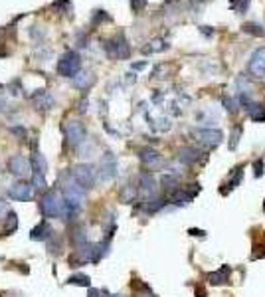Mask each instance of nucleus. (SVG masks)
I'll use <instances>...</instances> for the list:
<instances>
[{
    "label": "nucleus",
    "instance_id": "4468645a",
    "mask_svg": "<svg viewBox=\"0 0 265 297\" xmlns=\"http://www.w3.org/2000/svg\"><path fill=\"white\" fill-rule=\"evenodd\" d=\"M230 266H222L218 272H212V274H208L206 278L210 280V284L212 286H222V284H228L230 282Z\"/></svg>",
    "mask_w": 265,
    "mask_h": 297
},
{
    "label": "nucleus",
    "instance_id": "72a5a7b5",
    "mask_svg": "<svg viewBox=\"0 0 265 297\" xmlns=\"http://www.w3.org/2000/svg\"><path fill=\"white\" fill-rule=\"evenodd\" d=\"M32 186H36V188H46V178H44L42 172H34V176H32Z\"/></svg>",
    "mask_w": 265,
    "mask_h": 297
},
{
    "label": "nucleus",
    "instance_id": "f3484780",
    "mask_svg": "<svg viewBox=\"0 0 265 297\" xmlns=\"http://www.w3.org/2000/svg\"><path fill=\"white\" fill-rule=\"evenodd\" d=\"M34 101L38 103V107H40L42 111L54 107V97H52L46 89H38V93H34Z\"/></svg>",
    "mask_w": 265,
    "mask_h": 297
},
{
    "label": "nucleus",
    "instance_id": "473e14b6",
    "mask_svg": "<svg viewBox=\"0 0 265 297\" xmlns=\"http://www.w3.org/2000/svg\"><path fill=\"white\" fill-rule=\"evenodd\" d=\"M134 196H136V190H134L132 186H125V188L121 190V200H123V202H127V204L134 200Z\"/></svg>",
    "mask_w": 265,
    "mask_h": 297
},
{
    "label": "nucleus",
    "instance_id": "aec40b11",
    "mask_svg": "<svg viewBox=\"0 0 265 297\" xmlns=\"http://www.w3.org/2000/svg\"><path fill=\"white\" fill-rule=\"evenodd\" d=\"M190 200H192V196L188 194L186 188H178V190H174V192L170 194V202H172L174 206H186Z\"/></svg>",
    "mask_w": 265,
    "mask_h": 297
},
{
    "label": "nucleus",
    "instance_id": "dca6fc26",
    "mask_svg": "<svg viewBox=\"0 0 265 297\" xmlns=\"http://www.w3.org/2000/svg\"><path fill=\"white\" fill-rule=\"evenodd\" d=\"M52 234H54L52 226H50L48 222H40V224L32 230L30 238H32V240H50V238H52Z\"/></svg>",
    "mask_w": 265,
    "mask_h": 297
},
{
    "label": "nucleus",
    "instance_id": "39448f33",
    "mask_svg": "<svg viewBox=\"0 0 265 297\" xmlns=\"http://www.w3.org/2000/svg\"><path fill=\"white\" fill-rule=\"evenodd\" d=\"M64 131H66V137H67V143L71 147H77L79 143H83L85 139V129H83V123L79 119H67L64 123Z\"/></svg>",
    "mask_w": 265,
    "mask_h": 297
},
{
    "label": "nucleus",
    "instance_id": "a878e982",
    "mask_svg": "<svg viewBox=\"0 0 265 297\" xmlns=\"http://www.w3.org/2000/svg\"><path fill=\"white\" fill-rule=\"evenodd\" d=\"M222 105H224L226 111H230V113H236V111L240 109V101H238L236 97H230V95H224V97H222Z\"/></svg>",
    "mask_w": 265,
    "mask_h": 297
},
{
    "label": "nucleus",
    "instance_id": "7c9ffc66",
    "mask_svg": "<svg viewBox=\"0 0 265 297\" xmlns=\"http://www.w3.org/2000/svg\"><path fill=\"white\" fill-rule=\"evenodd\" d=\"M48 246H50V252H52V254H60V252H62V240H60V236H58V234H52Z\"/></svg>",
    "mask_w": 265,
    "mask_h": 297
},
{
    "label": "nucleus",
    "instance_id": "412c9836",
    "mask_svg": "<svg viewBox=\"0 0 265 297\" xmlns=\"http://www.w3.org/2000/svg\"><path fill=\"white\" fill-rule=\"evenodd\" d=\"M93 81H95V77H93V74H77L73 79H71V83L75 85V87H79V89H87V87H91L93 85Z\"/></svg>",
    "mask_w": 265,
    "mask_h": 297
},
{
    "label": "nucleus",
    "instance_id": "a18cd8bd",
    "mask_svg": "<svg viewBox=\"0 0 265 297\" xmlns=\"http://www.w3.org/2000/svg\"><path fill=\"white\" fill-rule=\"evenodd\" d=\"M111 297H125V296H111Z\"/></svg>",
    "mask_w": 265,
    "mask_h": 297
},
{
    "label": "nucleus",
    "instance_id": "bb28decb",
    "mask_svg": "<svg viewBox=\"0 0 265 297\" xmlns=\"http://www.w3.org/2000/svg\"><path fill=\"white\" fill-rule=\"evenodd\" d=\"M162 186L166 188V190H170V194L174 192V190H178L176 186H178V178L174 176V174H164L162 176Z\"/></svg>",
    "mask_w": 265,
    "mask_h": 297
},
{
    "label": "nucleus",
    "instance_id": "c9c22d12",
    "mask_svg": "<svg viewBox=\"0 0 265 297\" xmlns=\"http://www.w3.org/2000/svg\"><path fill=\"white\" fill-rule=\"evenodd\" d=\"M131 6L134 12H140V10L146 6V0H131Z\"/></svg>",
    "mask_w": 265,
    "mask_h": 297
},
{
    "label": "nucleus",
    "instance_id": "37998d69",
    "mask_svg": "<svg viewBox=\"0 0 265 297\" xmlns=\"http://www.w3.org/2000/svg\"><path fill=\"white\" fill-rule=\"evenodd\" d=\"M190 234H192V236H204L206 232H204V230H190Z\"/></svg>",
    "mask_w": 265,
    "mask_h": 297
},
{
    "label": "nucleus",
    "instance_id": "9b49d317",
    "mask_svg": "<svg viewBox=\"0 0 265 297\" xmlns=\"http://www.w3.org/2000/svg\"><path fill=\"white\" fill-rule=\"evenodd\" d=\"M8 196L12 200H18V202H26L32 198V184L28 182H16L8 188Z\"/></svg>",
    "mask_w": 265,
    "mask_h": 297
},
{
    "label": "nucleus",
    "instance_id": "7ed1b4c3",
    "mask_svg": "<svg viewBox=\"0 0 265 297\" xmlns=\"http://www.w3.org/2000/svg\"><path fill=\"white\" fill-rule=\"evenodd\" d=\"M66 204L71 208V210H79L83 206V200H85V192H83V186L71 176V180H67L66 188Z\"/></svg>",
    "mask_w": 265,
    "mask_h": 297
},
{
    "label": "nucleus",
    "instance_id": "f8f14e48",
    "mask_svg": "<svg viewBox=\"0 0 265 297\" xmlns=\"http://www.w3.org/2000/svg\"><path fill=\"white\" fill-rule=\"evenodd\" d=\"M138 188H140V192H142L146 198L156 196V180H154V176H152L150 172H142V174L138 176Z\"/></svg>",
    "mask_w": 265,
    "mask_h": 297
},
{
    "label": "nucleus",
    "instance_id": "0eeeda50",
    "mask_svg": "<svg viewBox=\"0 0 265 297\" xmlns=\"http://www.w3.org/2000/svg\"><path fill=\"white\" fill-rule=\"evenodd\" d=\"M105 50H107V54H109L111 58H117V60L129 58V52H131V48H129V44H127V40H125L123 34H117L115 38H111V40L105 44Z\"/></svg>",
    "mask_w": 265,
    "mask_h": 297
},
{
    "label": "nucleus",
    "instance_id": "4be33fe9",
    "mask_svg": "<svg viewBox=\"0 0 265 297\" xmlns=\"http://www.w3.org/2000/svg\"><path fill=\"white\" fill-rule=\"evenodd\" d=\"M164 50H168V44L164 40L156 38V40L148 42V46L142 48V54H158V52H164Z\"/></svg>",
    "mask_w": 265,
    "mask_h": 297
},
{
    "label": "nucleus",
    "instance_id": "f704fd0d",
    "mask_svg": "<svg viewBox=\"0 0 265 297\" xmlns=\"http://www.w3.org/2000/svg\"><path fill=\"white\" fill-rule=\"evenodd\" d=\"M264 172H265L264 158H256V162H254V174H256V178H260Z\"/></svg>",
    "mask_w": 265,
    "mask_h": 297
},
{
    "label": "nucleus",
    "instance_id": "5701e85b",
    "mask_svg": "<svg viewBox=\"0 0 265 297\" xmlns=\"http://www.w3.org/2000/svg\"><path fill=\"white\" fill-rule=\"evenodd\" d=\"M32 164H34L36 172L46 174V170H48V162H46V156H44L42 152H34V156H32Z\"/></svg>",
    "mask_w": 265,
    "mask_h": 297
},
{
    "label": "nucleus",
    "instance_id": "e433bc0d",
    "mask_svg": "<svg viewBox=\"0 0 265 297\" xmlns=\"http://www.w3.org/2000/svg\"><path fill=\"white\" fill-rule=\"evenodd\" d=\"M158 123H160V125L156 127L158 131H168V129H170V119H166V117H162V119H158Z\"/></svg>",
    "mask_w": 265,
    "mask_h": 297
},
{
    "label": "nucleus",
    "instance_id": "c756f323",
    "mask_svg": "<svg viewBox=\"0 0 265 297\" xmlns=\"http://www.w3.org/2000/svg\"><path fill=\"white\" fill-rule=\"evenodd\" d=\"M71 240H73V244L79 248V246H83V244H87L85 242V230L79 226V228H75L73 230V236H71Z\"/></svg>",
    "mask_w": 265,
    "mask_h": 297
},
{
    "label": "nucleus",
    "instance_id": "2eb2a0df",
    "mask_svg": "<svg viewBox=\"0 0 265 297\" xmlns=\"http://www.w3.org/2000/svg\"><path fill=\"white\" fill-rule=\"evenodd\" d=\"M200 158V150L194 147H182L178 150V160L182 162V164H192V162H196Z\"/></svg>",
    "mask_w": 265,
    "mask_h": 297
},
{
    "label": "nucleus",
    "instance_id": "c03bdc74",
    "mask_svg": "<svg viewBox=\"0 0 265 297\" xmlns=\"http://www.w3.org/2000/svg\"><path fill=\"white\" fill-rule=\"evenodd\" d=\"M6 107V99H4V95H0V111Z\"/></svg>",
    "mask_w": 265,
    "mask_h": 297
},
{
    "label": "nucleus",
    "instance_id": "a211bd4d",
    "mask_svg": "<svg viewBox=\"0 0 265 297\" xmlns=\"http://www.w3.org/2000/svg\"><path fill=\"white\" fill-rule=\"evenodd\" d=\"M242 180H244V164H240V166H236L234 170H232V176H230V180H228V188L222 192V194H228L230 190H234V188H238L240 184H242Z\"/></svg>",
    "mask_w": 265,
    "mask_h": 297
},
{
    "label": "nucleus",
    "instance_id": "c85d7f7f",
    "mask_svg": "<svg viewBox=\"0 0 265 297\" xmlns=\"http://www.w3.org/2000/svg\"><path fill=\"white\" fill-rule=\"evenodd\" d=\"M16 226H18L16 214H14V212H8V218H6V224H4V232H6V234H12V232L16 230Z\"/></svg>",
    "mask_w": 265,
    "mask_h": 297
},
{
    "label": "nucleus",
    "instance_id": "393cba45",
    "mask_svg": "<svg viewBox=\"0 0 265 297\" xmlns=\"http://www.w3.org/2000/svg\"><path fill=\"white\" fill-rule=\"evenodd\" d=\"M242 125H236L234 127V131H232V135H230V141H228V147H230V150H236L238 148V145H240V137H242Z\"/></svg>",
    "mask_w": 265,
    "mask_h": 297
},
{
    "label": "nucleus",
    "instance_id": "6e6552de",
    "mask_svg": "<svg viewBox=\"0 0 265 297\" xmlns=\"http://www.w3.org/2000/svg\"><path fill=\"white\" fill-rule=\"evenodd\" d=\"M248 72H250L254 77L265 79V46L258 48V50L252 54L250 64H248Z\"/></svg>",
    "mask_w": 265,
    "mask_h": 297
},
{
    "label": "nucleus",
    "instance_id": "a19ab883",
    "mask_svg": "<svg viewBox=\"0 0 265 297\" xmlns=\"http://www.w3.org/2000/svg\"><path fill=\"white\" fill-rule=\"evenodd\" d=\"M87 105H89L87 97H85V99H81V101H79V111H81V113H85V111H87Z\"/></svg>",
    "mask_w": 265,
    "mask_h": 297
},
{
    "label": "nucleus",
    "instance_id": "ea45409f",
    "mask_svg": "<svg viewBox=\"0 0 265 297\" xmlns=\"http://www.w3.org/2000/svg\"><path fill=\"white\" fill-rule=\"evenodd\" d=\"M10 131H12L14 135H20V137H24V135H26V129H24V127H12Z\"/></svg>",
    "mask_w": 265,
    "mask_h": 297
},
{
    "label": "nucleus",
    "instance_id": "4c0bfd02",
    "mask_svg": "<svg viewBox=\"0 0 265 297\" xmlns=\"http://www.w3.org/2000/svg\"><path fill=\"white\" fill-rule=\"evenodd\" d=\"M89 297H111L105 290H91L89 292Z\"/></svg>",
    "mask_w": 265,
    "mask_h": 297
},
{
    "label": "nucleus",
    "instance_id": "2f4dec72",
    "mask_svg": "<svg viewBox=\"0 0 265 297\" xmlns=\"http://www.w3.org/2000/svg\"><path fill=\"white\" fill-rule=\"evenodd\" d=\"M69 286H81V288H87L89 286V278L87 276H71L67 280Z\"/></svg>",
    "mask_w": 265,
    "mask_h": 297
},
{
    "label": "nucleus",
    "instance_id": "9d476101",
    "mask_svg": "<svg viewBox=\"0 0 265 297\" xmlns=\"http://www.w3.org/2000/svg\"><path fill=\"white\" fill-rule=\"evenodd\" d=\"M8 168H10V172L12 174H16V176H28L30 174V160L28 158H24L22 154H14V156H10V160H8Z\"/></svg>",
    "mask_w": 265,
    "mask_h": 297
},
{
    "label": "nucleus",
    "instance_id": "1a4fd4ad",
    "mask_svg": "<svg viewBox=\"0 0 265 297\" xmlns=\"http://www.w3.org/2000/svg\"><path fill=\"white\" fill-rule=\"evenodd\" d=\"M73 178L83 186V188H91L95 182V170L91 164H77L73 168Z\"/></svg>",
    "mask_w": 265,
    "mask_h": 297
},
{
    "label": "nucleus",
    "instance_id": "f257e3e1",
    "mask_svg": "<svg viewBox=\"0 0 265 297\" xmlns=\"http://www.w3.org/2000/svg\"><path fill=\"white\" fill-rule=\"evenodd\" d=\"M79 68H81V60L71 50L66 52V54H62V58L58 60V74L62 77H71L73 79L79 74Z\"/></svg>",
    "mask_w": 265,
    "mask_h": 297
},
{
    "label": "nucleus",
    "instance_id": "79ce46f5",
    "mask_svg": "<svg viewBox=\"0 0 265 297\" xmlns=\"http://www.w3.org/2000/svg\"><path fill=\"white\" fill-rule=\"evenodd\" d=\"M144 66H146V62H138V64H132L131 68H132V70H136V72H138V70H142Z\"/></svg>",
    "mask_w": 265,
    "mask_h": 297
},
{
    "label": "nucleus",
    "instance_id": "20e7f679",
    "mask_svg": "<svg viewBox=\"0 0 265 297\" xmlns=\"http://www.w3.org/2000/svg\"><path fill=\"white\" fill-rule=\"evenodd\" d=\"M192 137H194L200 145H204V147H208V148H214L222 143L224 133H222L220 129H214V127H204V129H194V131H192Z\"/></svg>",
    "mask_w": 265,
    "mask_h": 297
},
{
    "label": "nucleus",
    "instance_id": "ddd939ff",
    "mask_svg": "<svg viewBox=\"0 0 265 297\" xmlns=\"http://www.w3.org/2000/svg\"><path fill=\"white\" fill-rule=\"evenodd\" d=\"M138 158H140V162L146 164V166H158V164L162 162L160 152L154 150V148H150V147L140 148V150H138Z\"/></svg>",
    "mask_w": 265,
    "mask_h": 297
},
{
    "label": "nucleus",
    "instance_id": "58836bf2",
    "mask_svg": "<svg viewBox=\"0 0 265 297\" xmlns=\"http://www.w3.org/2000/svg\"><path fill=\"white\" fill-rule=\"evenodd\" d=\"M200 32H202L206 38H212V36H214V30H212L210 26H200Z\"/></svg>",
    "mask_w": 265,
    "mask_h": 297
},
{
    "label": "nucleus",
    "instance_id": "cd10ccee",
    "mask_svg": "<svg viewBox=\"0 0 265 297\" xmlns=\"http://www.w3.org/2000/svg\"><path fill=\"white\" fill-rule=\"evenodd\" d=\"M250 2L252 0H230V8L238 14H244L248 8H250Z\"/></svg>",
    "mask_w": 265,
    "mask_h": 297
},
{
    "label": "nucleus",
    "instance_id": "49530a36",
    "mask_svg": "<svg viewBox=\"0 0 265 297\" xmlns=\"http://www.w3.org/2000/svg\"><path fill=\"white\" fill-rule=\"evenodd\" d=\"M264 210H265V202H264Z\"/></svg>",
    "mask_w": 265,
    "mask_h": 297
},
{
    "label": "nucleus",
    "instance_id": "423d86ee",
    "mask_svg": "<svg viewBox=\"0 0 265 297\" xmlns=\"http://www.w3.org/2000/svg\"><path fill=\"white\" fill-rule=\"evenodd\" d=\"M117 176V156L111 150H105L99 162V178L103 182H109Z\"/></svg>",
    "mask_w": 265,
    "mask_h": 297
},
{
    "label": "nucleus",
    "instance_id": "f03ea898",
    "mask_svg": "<svg viewBox=\"0 0 265 297\" xmlns=\"http://www.w3.org/2000/svg\"><path fill=\"white\" fill-rule=\"evenodd\" d=\"M64 206H66V200H62V198H60V194H58V192H54V190L46 192V194L42 196V200H40V210H42V214H44V216H48V218L62 216Z\"/></svg>",
    "mask_w": 265,
    "mask_h": 297
},
{
    "label": "nucleus",
    "instance_id": "6ab92c4d",
    "mask_svg": "<svg viewBox=\"0 0 265 297\" xmlns=\"http://www.w3.org/2000/svg\"><path fill=\"white\" fill-rule=\"evenodd\" d=\"M248 115H250V119L256 121V123H265V105L264 103L254 101V103L248 107Z\"/></svg>",
    "mask_w": 265,
    "mask_h": 297
},
{
    "label": "nucleus",
    "instance_id": "b1692460",
    "mask_svg": "<svg viewBox=\"0 0 265 297\" xmlns=\"http://www.w3.org/2000/svg\"><path fill=\"white\" fill-rule=\"evenodd\" d=\"M242 30L246 32V34H252V36H265V30L264 26H260V24H256V22H246L244 26H242Z\"/></svg>",
    "mask_w": 265,
    "mask_h": 297
}]
</instances>
